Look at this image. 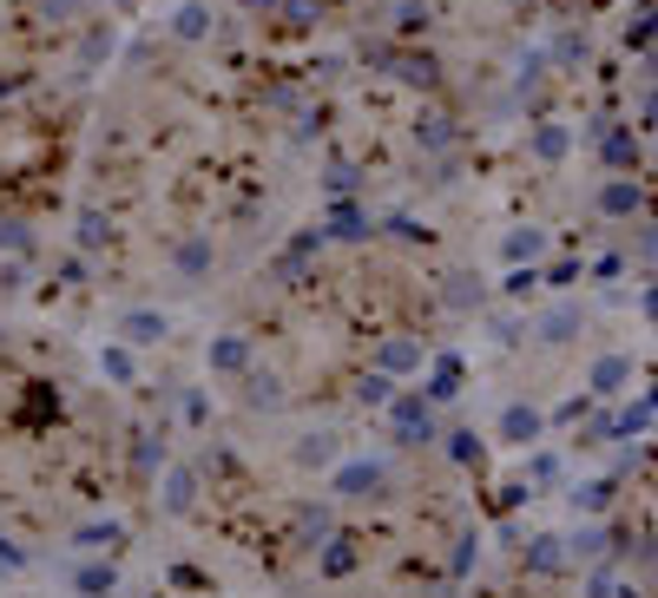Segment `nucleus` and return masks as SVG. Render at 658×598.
Returning <instances> with one entry per match:
<instances>
[{
    "mask_svg": "<svg viewBox=\"0 0 658 598\" xmlns=\"http://www.w3.org/2000/svg\"><path fill=\"white\" fill-rule=\"evenodd\" d=\"M164 329H172V322H164L158 309H132V316H119V342H125V349H151V342H164Z\"/></svg>",
    "mask_w": 658,
    "mask_h": 598,
    "instance_id": "b1692460",
    "label": "nucleus"
},
{
    "mask_svg": "<svg viewBox=\"0 0 658 598\" xmlns=\"http://www.w3.org/2000/svg\"><path fill=\"white\" fill-rule=\"evenodd\" d=\"M237 402H244L251 415H283V408H290V381H283L277 368H257V362H251V368L237 375Z\"/></svg>",
    "mask_w": 658,
    "mask_h": 598,
    "instance_id": "20e7f679",
    "label": "nucleus"
},
{
    "mask_svg": "<svg viewBox=\"0 0 658 598\" xmlns=\"http://www.w3.org/2000/svg\"><path fill=\"white\" fill-rule=\"evenodd\" d=\"M625 47L632 53H651V0H638V14L625 21Z\"/></svg>",
    "mask_w": 658,
    "mask_h": 598,
    "instance_id": "c03bdc74",
    "label": "nucleus"
},
{
    "mask_svg": "<svg viewBox=\"0 0 658 598\" xmlns=\"http://www.w3.org/2000/svg\"><path fill=\"white\" fill-rule=\"evenodd\" d=\"M566 151H573V132H566V125H553V119H540V125L527 132V158H534V164H560Z\"/></svg>",
    "mask_w": 658,
    "mask_h": 598,
    "instance_id": "f3484780",
    "label": "nucleus"
},
{
    "mask_svg": "<svg viewBox=\"0 0 658 598\" xmlns=\"http://www.w3.org/2000/svg\"><path fill=\"white\" fill-rule=\"evenodd\" d=\"M27 290V257H8L0 264V296H21Z\"/></svg>",
    "mask_w": 658,
    "mask_h": 598,
    "instance_id": "8fccbe9b",
    "label": "nucleus"
},
{
    "mask_svg": "<svg viewBox=\"0 0 658 598\" xmlns=\"http://www.w3.org/2000/svg\"><path fill=\"white\" fill-rule=\"evenodd\" d=\"M395 40H422L428 27H435V0H395Z\"/></svg>",
    "mask_w": 658,
    "mask_h": 598,
    "instance_id": "c85d7f7f",
    "label": "nucleus"
},
{
    "mask_svg": "<svg viewBox=\"0 0 658 598\" xmlns=\"http://www.w3.org/2000/svg\"><path fill=\"white\" fill-rule=\"evenodd\" d=\"M389 394H395V375H382V368H363L356 375V402L363 408H389Z\"/></svg>",
    "mask_w": 658,
    "mask_h": 598,
    "instance_id": "c9c22d12",
    "label": "nucleus"
},
{
    "mask_svg": "<svg viewBox=\"0 0 658 598\" xmlns=\"http://www.w3.org/2000/svg\"><path fill=\"white\" fill-rule=\"evenodd\" d=\"M172 585H185V591H205V585H211V578H205V572H198V565H172Z\"/></svg>",
    "mask_w": 658,
    "mask_h": 598,
    "instance_id": "5fc2aeb1",
    "label": "nucleus"
},
{
    "mask_svg": "<svg viewBox=\"0 0 658 598\" xmlns=\"http://www.w3.org/2000/svg\"><path fill=\"white\" fill-rule=\"evenodd\" d=\"M322 14H329V0H277V27L283 34H309V27H322Z\"/></svg>",
    "mask_w": 658,
    "mask_h": 598,
    "instance_id": "a878e982",
    "label": "nucleus"
},
{
    "mask_svg": "<svg viewBox=\"0 0 658 598\" xmlns=\"http://www.w3.org/2000/svg\"><path fill=\"white\" fill-rule=\"evenodd\" d=\"M60 283L66 290H86V257H60Z\"/></svg>",
    "mask_w": 658,
    "mask_h": 598,
    "instance_id": "864d4df0",
    "label": "nucleus"
},
{
    "mask_svg": "<svg viewBox=\"0 0 658 598\" xmlns=\"http://www.w3.org/2000/svg\"><path fill=\"white\" fill-rule=\"evenodd\" d=\"M474 565H480V533H461V539H454V552H448V585H461Z\"/></svg>",
    "mask_w": 658,
    "mask_h": 598,
    "instance_id": "4c0bfd02",
    "label": "nucleus"
},
{
    "mask_svg": "<svg viewBox=\"0 0 658 598\" xmlns=\"http://www.w3.org/2000/svg\"><path fill=\"white\" fill-rule=\"evenodd\" d=\"M211 8H198V0H192V8H179L172 14V40H211Z\"/></svg>",
    "mask_w": 658,
    "mask_h": 598,
    "instance_id": "2f4dec72",
    "label": "nucleus"
},
{
    "mask_svg": "<svg viewBox=\"0 0 658 598\" xmlns=\"http://www.w3.org/2000/svg\"><path fill=\"white\" fill-rule=\"evenodd\" d=\"M395 34H363V47H356V60L369 66V73H389V60H395Z\"/></svg>",
    "mask_w": 658,
    "mask_h": 598,
    "instance_id": "e433bc0d",
    "label": "nucleus"
},
{
    "mask_svg": "<svg viewBox=\"0 0 658 598\" xmlns=\"http://www.w3.org/2000/svg\"><path fill=\"white\" fill-rule=\"evenodd\" d=\"M0 251H8V257H34V231H27V218H0Z\"/></svg>",
    "mask_w": 658,
    "mask_h": 598,
    "instance_id": "a19ab883",
    "label": "nucleus"
},
{
    "mask_svg": "<svg viewBox=\"0 0 658 598\" xmlns=\"http://www.w3.org/2000/svg\"><path fill=\"white\" fill-rule=\"evenodd\" d=\"M382 231H389V237H402V244H428V231H422L415 218H389Z\"/></svg>",
    "mask_w": 658,
    "mask_h": 598,
    "instance_id": "603ef678",
    "label": "nucleus"
},
{
    "mask_svg": "<svg viewBox=\"0 0 658 598\" xmlns=\"http://www.w3.org/2000/svg\"><path fill=\"white\" fill-rule=\"evenodd\" d=\"M106 53H112V27H106V21H93V27H86V47H80V66H99Z\"/></svg>",
    "mask_w": 658,
    "mask_h": 598,
    "instance_id": "a18cd8bd",
    "label": "nucleus"
},
{
    "mask_svg": "<svg viewBox=\"0 0 658 598\" xmlns=\"http://www.w3.org/2000/svg\"><path fill=\"white\" fill-rule=\"evenodd\" d=\"M566 500H573V513L599 520V513H612V500H619V474H606V480H580V487H566Z\"/></svg>",
    "mask_w": 658,
    "mask_h": 598,
    "instance_id": "412c9836",
    "label": "nucleus"
},
{
    "mask_svg": "<svg viewBox=\"0 0 658 598\" xmlns=\"http://www.w3.org/2000/svg\"><path fill=\"white\" fill-rule=\"evenodd\" d=\"M73 237H80V257H93V251L112 244V218H106V211H80V231H73Z\"/></svg>",
    "mask_w": 658,
    "mask_h": 598,
    "instance_id": "473e14b6",
    "label": "nucleus"
},
{
    "mask_svg": "<svg viewBox=\"0 0 658 598\" xmlns=\"http://www.w3.org/2000/svg\"><path fill=\"white\" fill-rule=\"evenodd\" d=\"M612 585H619V565H606V559H593V572H586V585H580V598H612Z\"/></svg>",
    "mask_w": 658,
    "mask_h": 598,
    "instance_id": "09e8293b",
    "label": "nucleus"
},
{
    "mask_svg": "<svg viewBox=\"0 0 658 598\" xmlns=\"http://www.w3.org/2000/svg\"><path fill=\"white\" fill-rule=\"evenodd\" d=\"M612 598H645V585H612Z\"/></svg>",
    "mask_w": 658,
    "mask_h": 598,
    "instance_id": "bf43d9fd",
    "label": "nucleus"
},
{
    "mask_svg": "<svg viewBox=\"0 0 658 598\" xmlns=\"http://www.w3.org/2000/svg\"><path fill=\"white\" fill-rule=\"evenodd\" d=\"M645 428H651V394H638L625 415H612V441H632V435H645Z\"/></svg>",
    "mask_w": 658,
    "mask_h": 598,
    "instance_id": "58836bf2",
    "label": "nucleus"
},
{
    "mask_svg": "<svg viewBox=\"0 0 658 598\" xmlns=\"http://www.w3.org/2000/svg\"><path fill=\"white\" fill-rule=\"evenodd\" d=\"M422 362H428V335L395 329V335H382V342H376V362H369V368H382V375H395V381H402V375H415Z\"/></svg>",
    "mask_w": 658,
    "mask_h": 598,
    "instance_id": "0eeeda50",
    "label": "nucleus"
},
{
    "mask_svg": "<svg viewBox=\"0 0 658 598\" xmlns=\"http://www.w3.org/2000/svg\"><path fill=\"white\" fill-rule=\"evenodd\" d=\"M593 205H599V218H612V224H632V218L645 211V184H638L632 171H612V178L593 191Z\"/></svg>",
    "mask_w": 658,
    "mask_h": 598,
    "instance_id": "423d86ee",
    "label": "nucleus"
},
{
    "mask_svg": "<svg viewBox=\"0 0 658 598\" xmlns=\"http://www.w3.org/2000/svg\"><path fill=\"white\" fill-rule=\"evenodd\" d=\"M493 435H501L508 448H521V454H527V448H540L547 415H540V408H527V402H508V408H501V422H493Z\"/></svg>",
    "mask_w": 658,
    "mask_h": 598,
    "instance_id": "9d476101",
    "label": "nucleus"
},
{
    "mask_svg": "<svg viewBox=\"0 0 658 598\" xmlns=\"http://www.w3.org/2000/svg\"><path fill=\"white\" fill-rule=\"evenodd\" d=\"M625 381H632V355H599V362H593V375H586V388H593V394H619Z\"/></svg>",
    "mask_w": 658,
    "mask_h": 598,
    "instance_id": "c756f323",
    "label": "nucleus"
},
{
    "mask_svg": "<svg viewBox=\"0 0 658 598\" xmlns=\"http://www.w3.org/2000/svg\"><path fill=\"white\" fill-rule=\"evenodd\" d=\"M593 145H599V164L606 171H638V138H632V125H593Z\"/></svg>",
    "mask_w": 658,
    "mask_h": 598,
    "instance_id": "f8f14e48",
    "label": "nucleus"
},
{
    "mask_svg": "<svg viewBox=\"0 0 658 598\" xmlns=\"http://www.w3.org/2000/svg\"><path fill=\"white\" fill-rule=\"evenodd\" d=\"M73 591H80V598H112V591H119V565L93 552L86 565H73Z\"/></svg>",
    "mask_w": 658,
    "mask_h": 598,
    "instance_id": "4be33fe9",
    "label": "nucleus"
},
{
    "mask_svg": "<svg viewBox=\"0 0 658 598\" xmlns=\"http://www.w3.org/2000/svg\"><path fill=\"white\" fill-rule=\"evenodd\" d=\"M540 251H547V231H514L508 237V264H534Z\"/></svg>",
    "mask_w": 658,
    "mask_h": 598,
    "instance_id": "de8ad7c7",
    "label": "nucleus"
},
{
    "mask_svg": "<svg viewBox=\"0 0 658 598\" xmlns=\"http://www.w3.org/2000/svg\"><path fill=\"white\" fill-rule=\"evenodd\" d=\"M198 493H205L198 467H172V461H164V513H172V520H185V513L198 507Z\"/></svg>",
    "mask_w": 658,
    "mask_h": 598,
    "instance_id": "2eb2a0df",
    "label": "nucleus"
},
{
    "mask_svg": "<svg viewBox=\"0 0 658 598\" xmlns=\"http://www.w3.org/2000/svg\"><path fill=\"white\" fill-rule=\"evenodd\" d=\"M27 546H14V539H0V578H14V572H27Z\"/></svg>",
    "mask_w": 658,
    "mask_h": 598,
    "instance_id": "3c124183",
    "label": "nucleus"
},
{
    "mask_svg": "<svg viewBox=\"0 0 658 598\" xmlns=\"http://www.w3.org/2000/svg\"><path fill=\"white\" fill-rule=\"evenodd\" d=\"M534 283H540V277H534V264H527V270H514V277H508V296H527Z\"/></svg>",
    "mask_w": 658,
    "mask_h": 598,
    "instance_id": "6e6d98bb",
    "label": "nucleus"
},
{
    "mask_svg": "<svg viewBox=\"0 0 658 598\" xmlns=\"http://www.w3.org/2000/svg\"><path fill=\"white\" fill-rule=\"evenodd\" d=\"M244 14H277V0H244Z\"/></svg>",
    "mask_w": 658,
    "mask_h": 598,
    "instance_id": "13d9d810",
    "label": "nucleus"
},
{
    "mask_svg": "<svg viewBox=\"0 0 658 598\" xmlns=\"http://www.w3.org/2000/svg\"><path fill=\"white\" fill-rule=\"evenodd\" d=\"M382 415H389V441L409 448V454H422V448L441 441V422H435V402H428V394H389Z\"/></svg>",
    "mask_w": 658,
    "mask_h": 598,
    "instance_id": "f257e3e1",
    "label": "nucleus"
},
{
    "mask_svg": "<svg viewBox=\"0 0 658 598\" xmlns=\"http://www.w3.org/2000/svg\"><path fill=\"white\" fill-rule=\"evenodd\" d=\"M192 467H198V480H218V487H244V461H237L224 441H211V448H205Z\"/></svg>",
    "mask_w": 658,
    "mask_h": 598,
    "instance_id": "aec40b11",
    "label": "nucleus"
},
{
    "mask_svg": "<svg viewBox=\"0 0 658 598\" xmlns=\"http://www.w3.org/2000/svg\"><path fill=\"white\" fill-rule=\"evenodd\" d=\"M99 368H106V381H119V388H132V381H138V362H132V349H125V342H112V349L99 355Z\"/></svg>",
    "mask_w": 658,
    "mask_h": 598,
    "instance_id": "ea45409f",
    "label": "nucleus"
},
{
    "mask_svg": "<svg viewBox=\"0 0 658 598\" xmlns=\"http://www.w3.org/2000/svg\"><path fill=\"white\" fill-rule=\"evenodd\" d=\"M441 303H448L454 316H474V309H487V283L467 277V270H454V277H441Z\"/></svg>",
    "mask_w": 658,
    "mask_h": 598,
    "instance_id": "a211bd4d",
    "label": "nucleus"
},
{
    "mask_svg": "<svg viewBox=\"0 0 658 598\" xmlns=\"http://www.w3.org/2000/svg\"><path fill=\"white\" fill-rule=\"evenodd\" d=\"M73 546H80V552L112 559V552L125 546V526H119V520H93V526H80V533H73Z\"/></svg>",
    "mask_w": 658,
    "mask_h": 598,
    "instance_id": "cd10ccee",
    "label": "nucleus"
},
{
    "mask_svg": "<svg viewBox=\"0 0 658 598\" xmlns=\"http://www.w3.org/2000/svg\"><path fill=\"white\" fill-rule=\"evenodd\" d=\"M527 454H534V448H527ZM521 487H527V493H534V487H560V454H534Z\"/></svg>",
    "mask_w": 658,
    "mask_h": 598,
    "instance_id": "37998d69",
    "label": "nucleus"
},
{
    "mask_svg": "<svg viewBox=\"0 0 658 598\" xmlns=\"http://www.w3.org/2000/svg\"><path fill=\"white\" fill-rule=\"evenodd\" d=\"M454 394H461V362L441 355L435 362V381H428V402H454Z\"/></svg>",
    "mask_w": 658,
    "mask_h": 598,
    "instance_id": "79ce46f5",
    "label": "nucleus"
},
{
    "mask_svg": "<svg viewBox=\"0 0 658 598\" xmlns=\"http://www.w3.org/2000/svg\"><path fill=\"white\" fill-rule=\"evenodd\" d=\"M521 572H534V578H560V572H566V539H560V533H534V539L521 546Z\"/></svg>",
    "mask_w": 658,
    "mask_h": 598,
    "instance_id": "ddd939ff",
    "label": "nucleus"
},
{
    "mask_svg": "<svg viewBox=\"0 0 658 598\" xmlns=\"http://www.w3.org/2000/svg\"><path fill=\"white\" fill-rule=\"evenodd\" d=\"M158 467H164V435H132V480L151 487Z\"/></svg>",
    "mask_w": 658,
    "mask_h": 598,
    "instance_id": "bb28decb",
    "label": "nucleus"
},
{
    "mask_svg": "<svg viewBox=\"0 0 658 598\" xmlns=\"http://www.w3.org/2000/svg\"><path fill=\"white\" fill-rule=\"evenodd\" d=\"M322 237H343V244H369V237H376V224H369V211H363V205H350V197H337V205H329V224H322Z\"/></svg>",
    "mask_w": 658,
    "mask_h": 598,
    "instance_id": "dca6fc26",
    "label": "nucleus"
},
{
    "mask_svg": "<svg viewBox=\"0 0 658 598\" xmlns=\"http://www.w3.org/2000/svg\"><path fill=\"white\" fill-rule=\"evenodd\" d=\"M382 80H395V86H409V93H441V53H428V47H409V40H402Z\"/></svg>",
    "mask_w": 658,
    "mask_h": 598,
    "instance_id": "39448f33",
    "label": "nucleus"
},
{
    "mask_svg": "<svg viewBox=\"0 0 658 598\" xmlns=\"http://www.w3.org/2000/svg\"><path fill=\"white\" fill-rule=\"evenodd\" d=\"M612 546H619V533H612V526H599V520H593V526H580V533H573V539H566V565H580V559H586V565H593V559H606V552H612Z\"/></svg>",
    "mask_w": 658,
    "mask_h": 598,
    "instance_id": "393cba45",
    "label": "nucleus"
},
{
    "mask_svg": "<svg viewBox=\"0 0 658 598\" xmlns=\"http://www.w3.org/2000/svg\"><path fill=\"white\" fill-rule=\"evenodd\" d=\"M580 329H586V309H580V303H553V309L540 316V342H553V349L580 342Z\"/></svg>",
    "mask_w": 658,
    "mask_h": 598,
    "instance_id": "6ab92c4d",
    "label": "nucleus"
},
{
    "mask_svg": "<svg viewBox=\"0 0 658 598\" xmlns=\"http://www.w3.org/2000/svg\"><path fill=\"white\" fill-rule=\"evenodd\" d=\"M290 461H296V467H337L343 448H337V435H329V428H309V435H296Z\"/></svg>",
    "mask_w": 658,
    "mask_h": 598,
    "instance_id": "5701e85b",
    "label": "nucleus"
},
{
    "mask_svg": "<svg viewBox=\"0 0 658 598\" xmlns=\"http://www.w3.org/2000/svg\"><path fill=\"white\" fill-rule=\"evenodd\" d=\"M415 145L428 151V158H441V151H461V119L454 112H415Z\"/></svg>",
    "mask_w": 658,
    "mask_h": 598,
    "instance_id": "9b49d317",
    "label": "nucleus"
},
{
    "mask_svg": "<svg viewBox=\"0 0 658 598\" xmlns=\"http://www.w3.org/2000/svg\"><path fill=\"white\" fill-rule=\"evenodd\" d=\"M172 270H179V283H211V270H218V244L205 237V231H192V237H179L172 244Z\"/></svg>",
    "mask_w": 658,
    "mask_h": 598,
    "instance_id": "1a4fd4ad",
    "label": "nucleus"
},
{
    "mask_svg": "<svg viewBox=\"0 0 658 598\" xmlns=\"http://www.w3.org/2000/svg\"><path fill=\"white\" fill-rule=\"evenodd\" d=\"M441 441H448V461H454V467H480V461H487V441H480L474 428H454V435H441Z\"/></svg>",
    "mask_w": 658,
    "mask_h": 598,
    "instance_id": "72a5a7b5",
    "label": "nucleus"
},
{
    "mask_svg": "<svg viewBox=\"0 0 658 598\" xmlns=\"http://www.w3.org/2000/svg\"><path fill=\"white\" fill-rule=\"evenodd\" d=\"M185 422H192V428H205V394H198V388L185 394Z\"/></svg>",
    "mask_w": 658,
    "mask_h": 598,
    "instance_id": "4d7b16f0",
    "label": "nucleus"
},
{
    "mask_svg": "<svg viewBox=\"0 0 658 598\" xmlns=\"http://www.w3.org/2000/svg\"><path fill=\"white\" fill-rule=\"evenodd\" d=\"M363 559H369V546H363L356 533H343V526H337V533H329V539L316 546V578H350Z\"/></svg>",
    "mask_w": 658,
    "mask_h": 598,
    "instance_id": "6e6552de",
    "label": "nucleus"
},
{
    "mask_svg": "<svg viewBox=\"0 0 658 598\" xmlns=\"http://www.w3.org/2000/svg\"><path fill=\"white\" fill-rule=\"evenodd\" d=\"M363 184H369V178H363V164H350V158H337V164L322 171V191H329V197H356Z\"/></svg>",
    "mask_w": 658,
    "mask_h": 598,
    "instance_id": "f704fd0d",
    "label": "nucleus"
},
{
    "mask_svg": "<svg viewBox=\"0 0 658 598\" xmlns=\"http://www.w3.org/2000/svg\"><path fill=\"white\" fill-rule=\"evenodd\" d=\"M586 60H593V40H586V27H580V34L566 27V34L547 47V66H566V73H573V66H586Z\"/></svg>",
    "mask_w": 658,
    "mask_h": 598,
    "instance_id": "7c9ffc66",
    "label": "nucleus"
},
{
    "mask_svg": "<svg viewBox=\"0 0 658 598\" xmlns=\"http://www.w3.org/2000/svg\"><path fill=\"white\" fill-rule=\"evenodd\" d=\"M389 467L382 461H337L329 467V500H356V507H376V500H389Z\"/></svg>",
    "mask_w": 658,
    "mask_h": 598,
    "instance_id": "f03ea898",
    "label": "nucleus"
},
{
    "mask_svg": "<svg viewBox=\"0 0 658 598\" xmlns=\"http://www.w3.org/2000/svg\"><path fill=\"white\" fill-rule=\"evenodd\" d=\"M329 533H337V500H296L283 513V546L290 552H316Z\"/></svg>",
    "mask_w": 658,
    "mask_h": 598,
    "instance_id": "7ed1b4c3",
    "label": "nucleus"
},
{
    "mask_svg": "<svg viewBox=\"0 0 658 598\" xmlns=\"http://www.w3.org/2000/svg\"><path fill=\"white\" fill-rule=\"evenodd\" d=\"M264 106H270V112H296V106H303V86H296V80H270V86H264Z\"/></svg>",
    "mask_w": 658,
    "mask_h": 598,
    "instance_id": "49530a36",
    "label": "nucleus"
},
{
    "mask_svg": "<svg viewBox=\"0 0 658 598\" xmlns=\"http://www.w3.org/2000/svg\"><path fill=\"white\" fill-rule=\"evenodd\" d=\"M205 362H211V375H224V381H237L251 362H257V349H251V335H211V349H205Z\"/></svg>",
    "mask_w": 658,
    "mask_h": 598,
    "instance_id": "4468645a",
    "label": "nucleus"
}]
</instances>
